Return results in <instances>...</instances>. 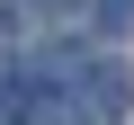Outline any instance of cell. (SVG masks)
I'll return each mask as SVG.
<instances>
[{
  "label": "cell",
  "mask_w": 134,
  "mask_h": 125,
  "mask_svg": "<svg viewBox=\"0 0 134 125\" xmlns=\"http://www.w3.org/2000/svg\"><path fill=\"white\" fill-rule=\"evenodd\" d=\"M72 107H81V116H125V107H134V81L116 72V62H90L81 89H72Z\"/></svg>",
  "instance_id": "6da1fadb"
},
{
  "label": "cell",
  "mask_w": 134,
  "mask_h": 125,
  "mask_svg": "<svg viewBox=\"0 0 134 125\" xmlns=\"http://www.w3.org/2000/svg\"><path fill=\"white\" fill-rule=\"evenodd\" d=\"M18 125H81V107H72V98H54V89H36V98L18 107Z\"/></svg>",
  "instance_id": "7a4b0ae2"
},
{
  "label": "cell",
  "mask_w": 134,
  "mask_h": 125,
  "mask_svg": "<svg viewBox=\"0 0 134 125\" xmlns=\"http://www.w3.org/2000/svg\"><path fill=\"white\" fill-rule=\"evenodd\" d=\"M98 18H107V27H125V18H134V0H98Z\"/></svg>",
  "instance_id": "3957f363"
},
{
  "label": "cell",
  "mask_w": 134,
  "mask_h": 125,
  "mask_svg": "<svg viewBox=\"0 0 134 125\" xmlns=\"http://www.w3.org/2000/svg\"><path fill=\"white\" fill-rule=\"evenodd\" d=\"M9 81H18V62H9V54H0V98H9Z\"/></svg>",
  "instance_id": "277c9868"
},
{
  "label": "cell",
  "mask_w": 134,
  "mask_h": 125,
  "mask_svg": "<svg viewBox=\"0 0 134 125\" xmlns=\"http://www.w3.org/2000/svg\"><path fill=\"white\" fill-rule=\"evenodd\" d=\"M45 9H63V0H45Z\"/></svg>",
  "instance_id": "5b68a950"
}]
</instances>
